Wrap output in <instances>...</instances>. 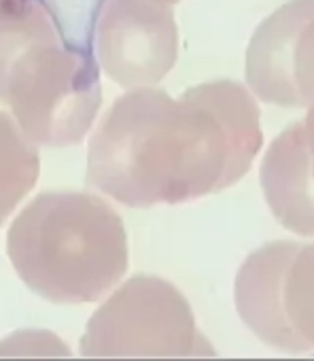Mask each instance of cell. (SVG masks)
<instances>
[{
    "mask_svg": "<svg viewBox=\"0 0 314 361\" xmlns=\"http://www.w3.org/2000/svg\"><path fill=\"white\" fill-rule=\"evenodd\" d=\"M230 145L219 119L187 87L119 96L89 138L87 183L132 209L183 204L221 192Z\"/></svg>",
    "mask_w": 314,
    "mask_h": 361,
    "instance_id": "cell-1",
    "label": "cell"
},
{
    "mask_svg": "<svg viewBox=\"0 0 314 361\" xmlns=\"http://www.w3.org/2000/svg\"><path fill=\"white\" fill-rule=\"evenodd\" d=\"M7 255L30 291L54 304H87L113 291L130 264L121 215L100 196L43 192L13 219Z\"/></svg>",
    "mask_w": 314,
    "mask_h": 361,
    "instance_id": "cell-2",
    "label": "cell"
},
{
    "mask_svg": "<svg viewBox=\"0 0 314 361\" xmlns=\"http://www.w3.org/2000/svg\"><path fill=\"white\" fill-rule=\"evenodd\" d=\"M85 359L181 361L215 357L183 291L155 274H134L89 317L79 342Z\"/></svg>",
    "mask_w": 314,
    "mask_h": 361,
    "instance_id": "cell-3",
    "label": "cell"
},
{
    "mask_svg": "<svg viewBox=\"0 0 314 361\" xmlns=\"http://www.w3.org/2000/svg\"><path fill=\"white\" fill-rule=\"evenodd\" d=\"M100 75L89 49L66 41L41 45L15 62L0 102L37 147H73L98 117Z\"/></svg>",
    "mask_w": 314,
    "mask_h": 361,
    "instance_id": "cell-4",
    "label": "cell"
},
{
    "mask_svg": "<svg viewBox=\"0 0 314 361\" xmlns=\"http://www.w3.org/2000/svg\"><path fill=\"white\" fill-rule=\"evenodd\" d=\"M179 45L177 16L157 0H102L89 30L100 73L125 92L162 83L177 66Z\"/></svg>",
    "mask_w": 314,
    "mask_h": 361,
    "instance_id": "cell-5",
    "label": "cell"
},
{
    "mask_svg": "<svg viewBox=\"0 0 314 361\" xmlns=\"http://www.w3.org/2000/svg\"><path fill=\"white\" fill-rule=\"evenodd\" d=\"M244 81L257 102L308 109L314 100V0H287L257 24L244 54Z\"/></svg>",
    "mask_w": 314,
    "mask_h": 361,
    "instance_id": "cell-6",
    "label": "cell"
},
{
    "mask_svg": "<svg viewBox=\"0 0 314 361\" xmlns=\"http://www.w3.org/2000/svg\"><path fill=\"white\" fill-rule=\"evenodd\" d=\"M301 245V240H270L246 255L234 279L240 321L265 346L282 355L310 353L284 312V279Z\"/></svg>",
    "mask_w": 314,
    "mask_h": 361,
    "instance_id": "cell-7",
    "label": "cell"
},
{
    "mask_svg": "<svg viewBox=\"0 0 314 361\" xmlns=\"http://www.w3.org/2000/svg\"><path fill=\"white\" fill-rule=\"evenodd\" d=\"M259 185L280 228L314 240V155L303 140L301 119L284 126L261 153Z\"/></svg>",
    "mask_w": 314,
    "mask_h": 361,
    "instance_id": "cell-8",
    "label": "cell"
},
{
    "mask_svg": "<svg viewBox=\"0 0 314 361\" xmlns=\"http://www.w3.org/2000/svg\"><path fill=\"white\" fill-rule=\"evenodd\" d=\"M189 90L213 111L225 132L230 145V159L221 183V192H225L251 172L257 155L263 151L259 102L244 83L234 79H213Z\"/></svg>",
    "mask_w": 314,
    "mask_h": 361,
    "instance_id": "cell-9",
    "label": "cell"
},
{
    "mask_svg": "<svg viewBox=\"0 0 314 361\" xmlns=\"http://www.w3.org/2000/svg\"><path fill=\"white\" fill-rule=\"evenodd\" d=\"M60 41L66 39L39 0H0V98L11 68L24 54Z\"/></svg>",
    "mask_w": 314,
    "mask_h": 361,
    "instance_id": "cell-10",
    "label": "cell"
},
{
    "mask_svg": "<svg viewBox=\"0 0 314 361\" xmlns=\"http://www.w3.org/2000/svg\"><path fill=\"white\" fill-rule=\"evenodd\" d=\"M41 174L39 147L0 109V226L32 192Z\"/></svg>",
    "mask_w": 314,
    "mask_h": 361,
    "instance_id": "cell-11",
    "label": "cell"
},
{
    "mask_svg": "<svg viewBox=\"0 0 314 361\" xmlns=\"http://www.w3.org/2000/svg\"><path fill=\"white\" fill-rule=\"evenodd\" d=\"M284 312L293 331L314 350V240L303 243L289 266Z\"/></svg>",
    "mask_w": 314,
    "mask_h": 361,
    "instance_id": "cell-12",
    "label": "cell"
},
{
    "mask_svg": "<svg viewBox=\"0 0 314 361\" xmlns=\"http://www.w3.org/2000/svg\"><path fill=\"white\" fill-rule=\"evenodd\" d=\"M73 350L49 329H20L0 340L3 359H68Z\"/></svg>",
    "mask_w": 314,
    "mask_h": 361,
    "instance_id": "cell-13",
    "label": "cell"
},
{
    "mask_svg": "<svg viewBox=\"0 0 314 361\" xmlns=\"http://www.w3.org/2000/svg\"><path fill=\"white\" fill-rule=\"evenodd\" d=\"M56 20L62 37L83 49H89V30L102 0H39Z\"/></svg>",
    "mask_w": 314,
    "mask_h": 361,
    "instance_id": "cell-14",
    "label": "cell"
},
{
    "mask_svg": "<svg viewBox=\"0 0 314 361\" xmlns=\"http://www.w3.org/2000/svg\"><path fill=\"white\" fill-rule=\"evenodd\" d=\"M301 130H303V140H306L310 153L314 155V100L306 109V115L301 119Z\"/></svg>",
    "mask_w": 314,
    "mask_h": 361,
    "instance_id": "cell-15",
    "label": "cell"
},
{
    "mask_svg": "<svg viewBox=\"0 0 314 361\" xmlns=\"http://www.w3.org/2000/svg\"><path fill=\"white\" fill-rule=\"evenodd\" d=\"M157 3L168 5V7H175V5H179V3H181V0H157Z\"/></svg>",
    "mask_w": 314,
    "mask_h": 361,
    "instance_id": "cell-16",
    "label": "cell"
}]
</instances>
